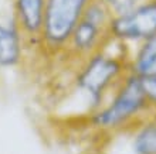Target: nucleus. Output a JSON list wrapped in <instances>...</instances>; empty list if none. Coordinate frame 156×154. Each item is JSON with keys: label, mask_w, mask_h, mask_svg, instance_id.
I'll return each mask as SVG.
<instances>
[{"label": "nucleus", "mask_w": 156, "mask_h": 154, "mask_svg": "<svg viewBox=\"0 0 156 154\" xmlns=\"http://www.w3.org/2000/svg\"><path fill=\"white\" fill-rule=\"evenodd\" d=\"M131 133V149L133 154H156V112H151L128 127Z\"/></svg>", "instance_id": "obj_8"}, {"label": "nucleus", "mask_w": 156, "mask_h": 154, "mask_svg": "<svg viewBox=\"0 0 156 154\" xmlns=\"http://www.w3.org/2000/svg\"><path fill=\"white\" fill-rule=\"evenodd\" d=\"M133 2H136V3H138V2H140V0H133Z\"/></svg>", "instance_id": "obj_11"}, {"label": "nucleus", "mask_w": 156, "mask_h": 154, "mask_svg": "<svg viewBox=\"0 0 156 154\" xmlns=\"http://www.w3.org/2000/svg\"><path fill=\"white\" fill-rule=\"evenodd\" d=\"M140 81H142V88H144V93L149 108L152 112H156V75L144 78Z\"/></svg>", "instance_id": "obj_10"}, {"label": "nucleus", "mask_w": 156, "mask_h": 154, "mask_svg": "<svg viewBox=\"0 0 156 154\" xmlns=\"http://www.w3.org/2000/svg\"><path fill=\"white\" fill-rule=\"evenodd\" d=\"M114 14L104 0H91L81 20L75 26L64 57L74 62L82 61L109 43V24Z\"/></svg>", "instance_id": "obj_3"}, {"label": "nucleus", "mask_w": 156, "mask_h": 154, "mask_svg": "<svg viewBox=\"0 0 156 154\" xmlns=\"http://www.w3.org/2000/svg\"><path fill=\"white\" fill-rule=\"evenodd\" d=\"M45 0H16L14 21L21 38L30 43H40L41 27L44 20Z\"/></svg>", "instance_id": "obj_6"}, {"label": "nucleus", "mask_w": 156, "mask_h": 154, "mask_svg": "<svg viewBox=\"0 0 156 154\" xmlns=\"http://www.w3.org/2000/svg\"><path fill=\"white\" fill-rule=\"evenodd\" d=\"M91 0H45L40 47L51 57L64 55L84 10Z\"/></svg>", "instance_id": "obj_4"}, {"label": "nucleus", "mask_w": 156, "mask_h": 154, "mask_svg": "<svg viewBox=\"0 0 156 154\" xmlns=\"http://www.w3.org/2000/svg\"><path fill=\"white\" fill-rule=\"evenodd\" d=\"M23 38L17 27L0 24V67H14L21 61Z\"/></svg>", "instance_id": "obj_9"}, {"label": "nucleus", "mask_w": 156, "mask_h": 154, "mask_svg": "<svg viewBox=\"0 0 156 154\" xmlns=\"http://www.w3.org/2000/svg\"><path fill=\"white\" fill-rule=\"evenodd\" d=\"M129 72L139 79L156 75V34L129 50Z\"/></svg>", "instance_id": "obj_7"}, {"label": "nucleus", "mask_w": 156, "mask_h": 154, "mask_svg": "<svg viewBox=\"0 0 156 154\" xmlns=\"http://www.w3.org/2000/svg\"><path fill=\"white\" fill-rule=\"evenodd\" d=\"M151 112L142 81L129 72L112 91L104 105L88 116V122L99 132H122Z\"/></svg>", "instance_id": "obj_2"}, {"label": "nucleus", "mask_w": 156, "mask_h": 154, "mask_svg": "<svg viewBox=\"0 0 156 154\" xmlns=\"http://www.w3.org/2000/svg\"><path fill=\"white\" fill-rule=\"evenodd\" d=\"M129 50L126 45L109 40L104 48L75 64L73 84L78 95L85 101L87 116L99 109L129 74Z\"/></svg>", "instance_id": "obj_1"}, {"label": "nucleus", "mask_w": 156, "mask_h": 154, "mask_svg": "<svg viewBox=\"0 0 156 154\" xmlns=\"http://www.w3.org/2000/svg\"><path fill=\"white\" fill-rule=\"evenodd\" d=\"M156 34V0H140L129 12L114 16L109 24L111 40L126 47Z\"/></svg>", "instance_id": "obj_5"}]
</instances>
